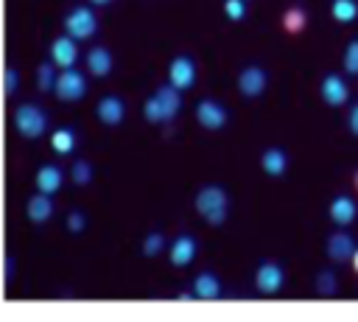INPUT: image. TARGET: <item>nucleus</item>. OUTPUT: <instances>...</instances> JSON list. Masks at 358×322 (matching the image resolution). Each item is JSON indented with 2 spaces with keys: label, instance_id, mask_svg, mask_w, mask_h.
I'll return each instance as SVG.
<instances>
[{
  "label": "nucleus",
  "instance_id": "nucleus-1",
  "mask_svg": "<svg viewBox=\"0 0 358 322\" xmlns=\"http://www.w3.org/2000/svg\"><path fill=\"white\" fill-rule=\"evenodd\" d=\"M196 210L207 218V224L218 227L227 221V213H229V196L221 185H204L199 193H196Z\"/></svg>",
  "mask_w": 358,
  "mask_h": 322
},
{
  "label": "nucleus",
  "instance_id": "nucleus-2",
  "mask_svg": "<svg viewBox=\"0 0 358 322\" xmlns=\"http://www.w3.org/2000/svg\"><path fill=\"white\" fill-rule=\"evenodd\" d=\"M48 112L42 109V106H36V104H22V106H17L14 109V126H17V132L22 134V137H28V140H36V137H42L45 134V129H48Z\"/></svg>",
  "mask_w": 358,
  "mask_h": 322
},
{
  "label": "nucleus",
  "instance_id": "nucleus-3",
  "mask_svg": "<svg viewBox=\"0 0 358 322\" xmlns=\"http://www.w3.org/2000/svg\"><path fill=\"white\" fill-rule=\"evenodd\" d=\"M64 31L70 39L81 42V39H90L95 31H98V20H95V11L90 6H76L67 17H64Z\"/></svg>",
  "mask_w": 358,
  "mask_h": 322
},
{
  "label": "nucleus",
  "instance_id": "nucleus-4",
  "mask_svg": "<svg viewBox=\"0 0 358 322\" xmlns=\"http://www.w3.org/2000/svg\"><path fill=\"white\" fill-rule=\"evenodd\" d=\"M53 92L59 101H78L84 92H87V76L76 67H67L56 76V84H53Z\"/></svg>",
  "mask_w": 358,
  "mask_h": 322
},
{
  "label": "nucleus",
  "instance_id": "nucleus-5",
  "mask_svg": "<svg viewBox=\"0 0 358 322\" xmlns=\"http://www.w3.org/2000/svg\"><path fill=\"white\" fill-rule=\"evenodd\" d=\"M168 84H173L179 92L190 90L196 84V62L190 56H176L168 67Z\"/></svg>",
  "mask_w": 358,
  "mask_h": 322
},
{
  "label": "nucleus",
  "instance_id": "nucleus-6",
  "mask_svg": "<svg viewBox=\"0 0 358 322\" xmlns=\"http://www.w3.org/2000/svg\"><path fill=\"white\" fill-rule=\"evenodd\" d=\"M227 109L218 104V101H213V98H204V101H199L196 104V120L204 126V129H210V132H215V129H224L227 126Z\"/></svg>",
  "mask_w": 358,
  "mask_h": 322
},
{
  "label": "nucleus",
  "instance_id": "nucleus-7",
  "mask_svg": "<svg viewBox=\"0 0 358 322\" xmlns=\"http://www.w3.org/2000/svg\"><path fill=\"white\" fill-rule=\"evenodd\" d=\"M282 283H285V274H282V266H280V263L266 260V263L257 266L255 286H257L260 294H277V291L282 288Z\"/></svg>",
  "mask_w": 358,
  "mask_h": 322
},
{
  "label": "nucleus",
  "instance_id": "nucleus-8",
  "mask_svg": "<svg viewBox=\"0 0 358 322\" xmlns=\"http://www.w3.org/2000/svg\"><path fill=\"white\" fill-rule=\"evenodd\" d=\"M266 84H268V76H266V70L257 67V64L243 67L241 76H238V90H241L246 98H257V95L266 90Z\"/></svg>",
  "mask_w": 358,
  "mask_h": 322
},
{
  "label": "nucleus",
  "instance_id": "nucleus-9",
  "mask_svg": "<svg viewBox=\"0 0 358 322\" xmlns=\"http://www.w3.org/2000/svg\"><path fill=\"white\" fill-rule=\"evenodd\" d=\"M76 59H78V45H76V39H70V36L53 39V45H50V62H53L56 67L67 70V67L76 64Z\"/></svg>",
  "mask_w": 358,
  "mask_h": 322
},
{
  "label": "nucleus",
  "instance_id": "nucleus-10",
  "mask_svg": "<svg viewBox=\"0 0 358 322\" xmlns=\"http://www.w3.org/2000/svg\"><path fill=\"white\" fill-rule=\"evenodd\" d=\"M322 98H324V104H330V106L347 104V98H350L347 81H344L341 76H336V73L324 76V78H322Z\"/></svg>",
  "mask_w": 358,
  "mask_h": 322
},
{
  "label": "nucleus",
  "instance_id": "nucleus-11",
  "mask_svg": "<svg viewBox=\"0 0 358 322\" xmlns=\"http://www.w3.org/2000/svg\"><path fill=\"white\" fill-rule=\"evenodd\" d=\"M154 98L159 101V109H162V123H165V120H173V118L179 115V109H182V95H179V90H176L173 84L159 87V90L154 92Z\"/></svg>",
  "mask_w": 358,
  "mask_h": 322
},
{
  "label": "nucleus",
  "instance_id": "nucleus-12",
  "mask_svg": "<svg viewBox=\"0 0 358 322\" xmlns=\"http://www.w3.org/2000/svg\"><path fill=\"white\" fill-rule=\"evenodd\" d=\"M95 112H98V118H101L106 126H117V123L126 118V104H123L117 95H103V98L98 101Z\"/></svg>",
  "mask_w": 358,
  "mask_h": 322
},
{
  "label": "nucleus",
  "instance_id": "nucleus-13",
  "mask_svg": "<svg viewBox=\"0 0 358 322\" xmlns=\"http://www.w3.org/2000/svg\"><path fill=\"white\" fill-rule=\"evenodd\" d=\"M168 249H171L168 255H171V263H173V266H187V263L196 258L199 244H196V238H193V235H187V232H185V235H179Z\"/></svg>",
  "mask_w": 358,
  "mask_h": 322
},
{
  "label": "nucleus",
  "instance_id": "nucleus-14",
  "mask_svg": "<svg viewBox=\"0 0 358 322\" xmlns=\"http://www.w3.org/2000/svg\"><path fill=\"white\" fill-rule=\"evenodd\" d=\"M62 179H64V174H62V168L59 165H42L39 171H36V188H39V193H45V196H53L59 188H62Z\"/></svg>",
  "mask_w": 358,
  "mask_h": 322
},
{
  "label": "nucleus",
  "instance_id": "nucleus-15",
  "mask_svg": "<svg viewBox=\"0 0 358 322\" xmlns=\"http://www.w3.org/2000/svg\"><path fill=\"white\" fill-rule=\"evenodd\" d=\"M330 218L338 224V227H347V224H352V218L358 216V207H355V202L350 199V196H336L333 202H330Z\"/></svg>",
  "mask_w": 358,
  "mask_h": 322
},
{
  "label": "nucleus",
  "instance_id": "nucleus-16",
  "mask_svg": "<svg viewBox=\"0 0 358 322\" xmlns=\"http://www.w3.org/2000/svg\"><path fill=\"white\" fill-rule=\"evenodd\" d=\"M193 294L199 300H215V297H221V280L213 272H201L193 280Z\"/></svg>",
  "mask_w": 358,
  "mask_h": 322
},
{
  "label": "nucleus",
  "instance_id": "nucleus-17",
  "mask_svg": "<svg viewBox=\"0 0 358 322\" xmlns=\"http://www.w3.org/2000/svg\"><path fill=\"white\" fill-rule=\"evenodd\" d=\"M112 64H115L112 53H109L106 48H101V45L87 53V67H90L92 76H109V73H112Z\"/></svg>",
  "mask_w": 358,
  "mask_h": 322
},
{
  "label": "nucleus",
  "instance_id": "nucleus-18",
  "mask_svg": "<svg viewBox=\"0 0 358 322\" xmlns=\"http://www.w3.org/2000/svg\"><path fill=\"white\" fill-rule=\"evenodd\" d=\"M260 165L268 176H282L285 168H288V157H285L282 148H266L263 157H260Z\"/></svg>",
  "mask_w": 358,
  "mask_h": 322
},
{
  "label": "nucleus",
  "instance_id": "nucleus-19",
  "mask_svg": "<svg viewBox=\"0 0 358 322\" xmlns=\"http://www.w3.org/2000/svg\"><path fill=\"white\" fill-rule=\"evenodd\" d=\"M50 216H53V202H50V196L36 193V196L28 199V218H31L34 224H45Z\"/></svg>",
  "mask_w": 358,
  "mask_h": 322
},
{
  "label": "nucleus",
  "instance_id": "nucleus-20",
  "mask_svg": "<svg viewBox=\"0 0 358 322\" xmlns=\"http://www.w3.org/2000/svg\"><path fill=\"white\" fill-rule=\"evenodd\" d=\"M352 249H355V244H352V238L347 232H336V235L327 238V255L333 260H347L352 255Z\"/></svg>",
  "mask_w": 358,
  "mask_h": 322
},
{
  "label": "nucleus",
  "instance_id": "nucleus-21",
  "mask_svg": "<svg viewBox=\"0 0 358 322\" xmlns=\"http://www.w3.org/2000/svg\"><path fill=\"white\" fill-rule=\"evenodd\" d=\"M76 132L73 129H56L53 134H50V146H53V151L56 154H70L73 148H76Z\"/></svg>",
  "mask_w": 358,
  "mask_h": 322
},
{
  "label": "nucleus",
  "instance_id": "nucleus-22",
  "mask_svg": "<svg viewBox=\"0 0 358 322\" xmlns=\"http://www.w3.org/2000/svg\"><path fill=\"white\" fill-rule=\"evenodd\" d=\"M330 14H333V20H338V22H352V20L358 17V3H355V0H333Z\"/></svg>",
  "mask_w": 358,
  "mask_h": 322
},
{
  "label": "nucleus",
  "instance_id": "nucleus-23",
  "mask_svg": "<svg viewBox=\"0 0 358 322\" xmlns=\"http://www.w3.org/2000/svg\"><path fill=\"white\" fill-rule=\"evenodd\" d=\"M305 22H308V14H305V8H299V6H291V8L282 14V25H285V31H291V34L302 31Z\"/></svg>",
  "mask_w": 358,
  "mask_h": 322
},
{
  "label": "nucleus",
  "instance_id": "nucleus-24",
  "mask_svg": "<svg viewBox=\"0 0 358 322\" xmlns=\"http://www.w3.org/2000/svg\"><path fill=\"white\" fill-rule=\"evenodd\" d=\"M70 176H73L76 185H90V182H92V165H90L87 160H76Z\"/></svg>",
  "mask_w": 358,
  "mask_h": 322
},
{
  "label": "nucleus",
  "instance_id": "nucleus-25",
  "mask_svg": "<svg viewBox=\"0 0 358 322\" xmlns=\"http://www.w3.org/2000/svg\"><path fill=\"white\" fill-rule=\"evenodd\" d=\"M162 249H165V235H162V232H148L145 241H143V255H145V258H154V255H159Z\"/></svg>",
  "mask_w": 358,
  "mask_h": 322
},
{
  "label": "nucleus",
  "instance_id": "nucleus-26",
  "mask_svg": "<svg viewBox=\"0 0 358 322\" xmlns=\"http://www.w3.org/2000/svg\"><path fill=\"white\" fill-rule=\"evenodd\" d=\"M36 84H39V90H53V84H56V73H53V62L48 64H39L36 67Z\"/></svg>",
  "mask_w": 358,
  "mask_h": 322
},
{
  "label": "nucleus",
  "instance_id": "nucleus-27",
  "mask_svg": "<svg viewBox=\"0 0 358 322\" xmlns=\"http://www.w3.org/2000/svg\"><path fill=\"white\" fill-rule=\"evenodd\" d=\"M344 67H347V73L358 76V39H352L347 45V50H344Z\"/></svg>",
  "mask_w": 358,
  "mask_h": 322
},
{
  "label": "nucleus",
  "instance_id": "nucleus-28",
  "mask_svg": "<svg viewBox=\"0 0 358 322\" xmlns=\"http://www.w3.org/2000/svg\"><path fill=\"white\" fill-rule=\"evenodd\" d=\"M316 291L319 294H336V274L333 272H322L319 277H316Z\"/></svg>",
  "mask_w": 358,
  "mask_h": 322
},
{
  "label": "nucleus",
  "instance_id": "nucleus-29",
  "mask_svg": "<svg viewBox=\"0 0 358 322\" xmlns=\"http://www.w3.org/2000/svg\"><path fill=\"white\" fill-rule=\"evenodd\" d=\"M224 11L229 20H243L246 17V0H224Z\"/></svg>",
  "mask_w": 358,
  "mask_h": 322
},
{
  "label": "nucleus",
  "instance_id": "nucleus-30",
  "mask_svg": "<svg viewBox=\"0 0 358 322\" xmlns=\"http://www.w3.org/2000/svg\"><path fill=\"white\" fill-rule=\"evenodd\" d=\"M143 112H145V120H151V123H162V109H159V101H157L154 95L145 101Z\"/></svg>",
  "mask_w": 358,
  "mask_h": 322
},
{
  "label": "nucleus",
  "instance_id": "nucleus-31",
  "mask_svg": "<svg viewBox=\"0 0 358 322\" xmlns=\"http://www.w3.org/2000/svg\"><path fill=\"white\" fill-rule=\"evenodd\" d=\"M87 227V216L81 213V210H73L70 216H67V230L70 232H81Z\"/></svg>",
  "mask_w": 358,
  "mask_h": 322
},
{
  "label": "nucleus",
  "instance_id": "nucleus-32",
  "mask_svg": "<svg viewBox=\"0 0 358 322\" xmlns=\"http://www.w3.org/2000/svg\"><path fill=\"white\" fill-rule=\"evenodd\" d=\"M17 84H20V76H17V70H6V76H3V87H6V95H14V92H17Z\"/></svg>",
  "mask_w": 358,
  "mask_h": 322
},
{
  "label": "nucleus",
  "instance_id": "nucleus-33",
  "mask_svg": "<svg viewBox=\"0 0 358 322\" xmlns=\"http://www.w3.org/2000/svg\"><path fill=\"white\" fill-rule=\"evenodd\" d=\"M347 126H350V132L358 137V104L350 109V118H347Z\"/></svg>",
  "mask_w": 358,
  "mask_h": 322
},
{
  "label": "nucleus",
  "instance_id": "nucleus-34",
  "mask_svg": "<svg viewBox=\"0 0 358 322\" xmlns=\"http://www.w3.org/2000/svg\"><path fill=\"white\" fill-rule=\"evenodd\" d=\"M6 277H14V258H6Z\"/></svg>",
  "mask_w": 358,
  "mask_h": 322
},
{
  "label": "nucleus",
  "instance_id": "nucleus-35",
  "mask_svg": "<svg viewBox=\"0 0 358 322\" xmlns=\"http://www.w3.org/2000/svg\"><path fill=\"white\" fill-rule=\"evenodd\" d=\"M350 258H352V266H355V272H358V246L352 249V255H350Z\"/></svg>",
  "mask_w": 358,
  "mask_h": 322
},
{
  "label": "nucleus",
  "instance_id": "nucleus-36",
  "mask_svg": "<svg viewBox=\"0 0 358 322\" xmlns=\"http://www.w3.org/2000/svg\"><path fill=\"white\" fill-rule=\"evenodd\" d=\"M90 3H95V6H106L109 0H90Z\"/></svg>",
  "mask_w": 358,
  "mask_h": 322
},
{
  "label": "nucleus",
  "instance_id": "nucleus-37",
  "mask_svg": "<svg viewBox=\"0 0 358 322\" xmlns=\"http://www.w3.org/2000/svg\"><path fill=\"white\" fill-rule=\"evenodd\" d=\"M355 188H358V171H355Z\"/></svg>",
  "mask_w": 358,
  "mask_h": 322
}]
</instances>
